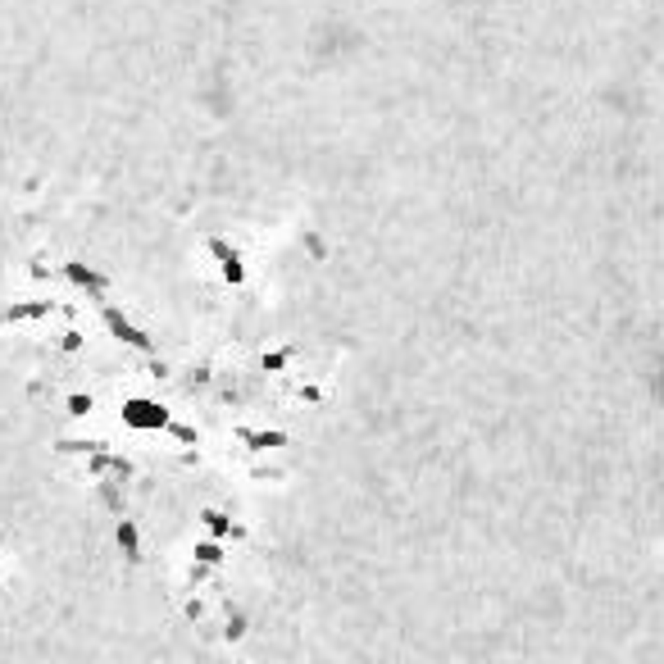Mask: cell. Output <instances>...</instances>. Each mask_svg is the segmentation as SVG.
Masks as SVG:
<instances>
[{"label":"cell","instance_id":"obj_1","mask_svg":"<svg viewBox=\"0 0 664 664\" xmlns=\"http://www.w3.org/2000/svg\"><path fill=\"white\" fill-rule=\"evenodd\" d=\"M123 419L132 428H169V410L164 405H155V401H132L123 410Z\"/></svg>","mask_w":664,"mask_h":664},{"label":"cell","instance_id":"obj_2","mask_svg":"<svg viewBox=\"0 0 664 664\" xmlns=\"http://www.w3.org/2000/svg\"><path fill=\"white\" fill-rule=\"evenodd\" d=\"M214 255L223 260V273H228V282H241V278H246V273H241V260L228 251V241H214Z\"/></svg>","mask_w":664,"mask_h":664},{"label":"cell","instance_id":"obj_3","mask_svg":"<svg viewBox=\"0 0 664 664\" xmlns=\"http://www.w3.org/2000/svg\"><path fill=\"white\" fill-rule=\"evenodd\" d=\"M41 314H50L46 300H37V305H14V309H5V323H19V318H41Z\"/></svg>","mask_w":664,"mask_h":664},{"label":"cell","instance_id":"obj_4","mask_svg":"<svg viewBox=\"0 0 664 664\" xmlns=\"http://www.w3.org/2000/svg\"><path fill=\"white\" fill-rule=\"evenodd\" d=\"M118 546H123V555H128V559H137V555H141V546H137V528H132L128 519L118 523Z\"/></svg>","mask_w":664,"mask_h":664},{"label":"cell","instance_id":"obj_5","mask_svg":"<svg viewBox=\"0 0 664 664\" xmlns=\"http://www.w3.org/2000/svg\"><path fill=\"white\" fill-rule=\"evenodd\" d=\"M246 442H251V451H269V446H287V437L282 433H246Z\"/></svg>","mask_w":664,"mask_h":664},{"label":"cell","instance_id":"obj_6","mask_svg":"<svg viewBox=\"0 0 664 664\" xmlns=\"http://www.w3.org/2000/svg\"><path fill=\"white\" fill-rule=\"evenodd\" d=\"M64 273H68V278H73V282H87V287H105V278H96V273H87V269H82V264H68Z\"/></svg>","mask_w":664,"mask_h":664},{"label":"cell","instance_id":"obj_7","mask_svg":"<svg viewBox=\"0 0 664 664\" xmlns=\"http://www.w3.org/2000/svg\"><path fill=\"white\" fill-rule=\"evenodd\" d=\"M68 414H91V396H73V401H68Z\"/></svg>","mask_w":664,"mask_h":664},{"label":"cell","instance_id":"obj_8","mask_svg":"<svg viewBox=\"0 0 664 664\" xmlns=\"http://www.w3.org/2000/svg\"><path fill=\"white\" fill-rule=\"evenodd\" d=\"M169 433H173L178 442H196V433H192V428H183V424H169Z\"/></svg>","mask_w":664,"mask_h":664},{"label":"cell","instance_id":"obj_9","mask_svg":"<svg viewBox=\"0 0 664 664\" xmlns=\"http://www.w3.org/2000/svg\"><path fill=\"white\" fill-rule=\"evenodd\" d=\"M205 523H210V532H228V519H223V514H210Z\"/></svg>","mask_w":664,"mask_h":664}]
</instances>
